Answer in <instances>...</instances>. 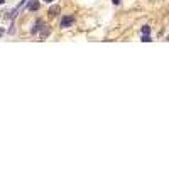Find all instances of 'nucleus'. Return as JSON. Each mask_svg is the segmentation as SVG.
<instances>
[{
  "label": "nucleus",
  "mask_w": 169,
  "mask_h": 169,
  "mask_svg": "<svg viewBox=\"0 0 169 169\" xmlns=\"http://www.w3.org/2000/svg\"><path fill=\"white\" fill-rule=\"evenodd\" d=\"M39 7H41L39 0H29V4H27V10L36 12V10H39Z\"/></svg>",
  "instance_id": "nucleus-1"
},
{
  "label": "nucleus",
  "mask_w": 169,
  "mask_h": 169,
  "mask_svg": "<svg viewBox=\"0 0 169 169\" xmlns=\"http://www.w3.org/2000/svg\"><path fill=\"white\" fill-rule=\"evenodd\" d=\"M73 22H74L73 17H71V15H66V17H63V21H61V27H63V29H66V27H69Z\"/></svg>",
  "instance_id": "nucleus-2"
},
{
  "label": "nucleus",
  "mask_w": 169,
  "mask_h": 169,
  "mask_svg": "<svg viewBox=\"0 0 169 169\" xmlns=\"http://www.w3.org/2000/svg\"><path fill=\"white\" fill-rule=\"evenodd\" d=\"M59 12H61V9H59L58 5H56V7H51V9H49V15H51V17H56Z\"/></svg>",
  "instance_id": "nucleus-3"
},
{
  "label": "nucleus",
  "mask_w": 169,
  "mask_h": 169,
  "mask_svg": "<svg viewBox=\"0 0 169 169\" xmlns=\"http://www.w3.org/2000/svg\"><path fill=\"white\" fill-rule=\"evenodd\" d=\"M42 27H44V22H42V21H37V24H36V27L32 29V32L36 34V32H39V31H41Z\"/></svg>",
  "instance_id": "nucleus-4"
},
{
  "label": "nucleus",
  "mask_w": 169,
  "mask_h": 169,
  "mask_svg": "<svg viewBox=\"0 0 169 169\" xmlns=\"http://www.w3.org/2000/svg\"><path fill=\"white\" fill-rule=\"evenodd\" d=\"M142 42H151V36L149 34H142Z\"/></svg>",
  "instance_id": "nucleus-5"
},
{
  "label": "nucleus",
  "mask_w": 169,
  "mask_h": 169,
  "mask_svg": "<svg viewBox=\"0 0 169 169\" xmlns=\"http://www.w3.org/2000/svg\"><path fill=\"white\" fill-rule=\"evenodd\" d=\"M142 34H151V27H149V26H144L142 27Z\"/></svg>",
  "instance_id": "nucleus-6"
},
{
  "label": "nucleus",
  "mask_w": 169,
  "mask_h": 169,
  "mask_svg": "<svg viewBox=\"0 0 169 169\" xmlns=\"http://www.w3.org/2000/svg\"><path fill=\"white\" fill-rule=\"evenodd\" d=\"M112 2H113L115 5H118V4H120V0H112Z\"/></svg>",
  "instance_id": "nucleus-7"
},
{
  "label": "nucleus",
  "mask_w": 169,
  "mask_h": 169,
  "mask_svg": "<svg viewBox=\"0 0 169 169\" xmlns=\"http://www.w3.org/2000/svg\"><path fill=\"white\" fill-rule=\"evenodd\" d=\"M44 2H49V4H51V2H54V0H44Z\"/></svg>",
  "instance_id": "nucleus-8"
},
{
  "label": "nucleus",
  "mask_w": 169,
  "mask_h": 169,
  "mask_svg": "<svg viewBox=\"0 0 169 169\" xmlns=\"http://www.w3.org/2000/svg\"><path fill=\"white\" fill-rule=\"evenodd\" d=\"M2 34H4V31H2V29H0V37H2Z\"/></svg>",
  "instance_id": "nucleus-9"
},
{
  "label": "nucleus",
  "mask_w": 169,
  "mask_h": 169,
  "mask_svg": "<svg viewBox=\"0 0 169 169\" xmlns=\"http://www.w3.org/2000/svg\"><path fill=\"white\" fill-rule=\"evenodd\" d=\"M2 4H4V0H0V5H2Z\"/></svg>",
  "instance_id": "nucleus-10"
}]
</instances>
